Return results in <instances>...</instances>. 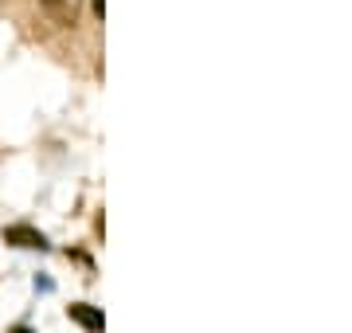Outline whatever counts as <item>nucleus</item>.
<instances>
[{
    "label": "nucleus",
    "mask_w": 352,
    "mask_h": 333,
    "mask_svg": "<svg viewBox=\"0 0 352 333\" xmlns=\"http://www.w3.org/2000/svg\"><path fill=\"white\" fill-rule=\"evenodd\" d=\"M102 12H106V0H94V16L102 20Z\"/></svg>",
    "instance_id": "nucleus-4"
},
{
    "label": "nucleus",
    "mask_w": 352,
    "mask_h": 333,
    "mask_svg": "<svg viewBox=\"0 0 352 333\" xmlns=\"http://www.w3.org/2000/svg\"><path fill=\"white\" fill-rule=\"evenodd\" d=\"M43 8H47L59 24H75L78 20V0H43Z\"/></svg>",
    "instance_id": "nucleus-3"
},
{
    "label": "nucleus",
    "mask_w": 352,
    "mask_h": 333,
    "mask_svg": "<svg viewBox=\"0 0 352 333\" xmlns=\"http://www.w3.org/2000/svg\"><path fill=\"white\" fill-rule=\"evenodd\" d=\"M67 318L75 321V325H82L87 333H102L106 330V318H102L98 306H90V302H71L67 306Z\"/></svg>",
    "instance_id": "nucleus-2"
},
{
    "label": "nucleus",
    "mask_w": 352,
    "mask_h": 333,
    "mask_svg": "<svg viewBox=\"0 0 352 333\" xmlns=\"http://www.w3.org/2000/svg\"><path fill=\"white\" fill-rule=\"evenodd\" d=\"M4 244L32 247V251H47V235L36 231V228H28V224H12V228H4Z\"/></svg>",
    "instance_id": "nucleus-1"
}]
</instances>
